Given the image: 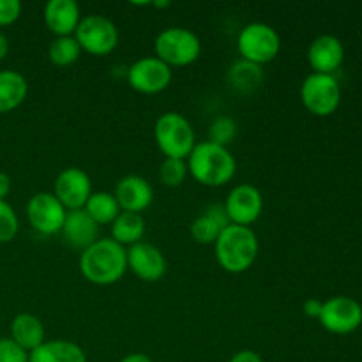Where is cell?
<instances>
[{
    "mask_svg": "<svg viewBox=\"0 0 362 362\" xmlns=\"http://www.w3.org/2000/svg\"><path fill=\"white\" fill-rule=\"evenodd\" d=\"M187 175H189V172H187L186 159L165 158L159 166V180L166 187L182 186Z\"/></svg>",
    "mask_w": 362,
    "mask_h": 362,
    "instance_id": "obj_26",
    "label": "cell"
},
{
    "mask_svg": "<svg viewBox=\"0 0 362 362\" xmlns=\"http://www.w3.org/2000/svg\"><path fill=\"white\" fill-rule=\"evenodd\" d=\"M154 140L165 158L187 159L197 145V134L186 117L177 112H166L156 120Z\"/></svg>",
    "mask_w": 362,
    "mask_h": 362,
    "instance_id": "obj_4",
    "label": "cell"
},
{
    "mask_svg": "<svg viewBox=\"0 0 362 362\" xmlns=\"http://www.w3.org/2000/svg\"><path fill=\"white\" fill-rule=\"evenodd\" d=\"M119 37L117 25L103 14L81 16L80 25L74 32V39L80 45L81 52L94 57L110 55L119 46Z\"/></svg>",
    "mask_w": 362,
    "mask_h": 362,
    "instance_id": "obj_7",
    "label": "cell"
},
{
    "mask_svg": "<svg viewBox=\"0 0 362 362\" xmlns=\"http://www.w3.org/2000/svg\"><path fill=\"white\" fill-rule=\"evenodd\" d=\"M45 25L55 37L74 35L81 21V11L74 0H49L45 6Z\"/></svg>",
    "mask_w": 362,
    "mask_h": 362,
    "instance_id": "obj_16",
    "label": "cell"
},
{
    "mask_svg": "<svg viewBox=\"0 0 362 362\" xmlns=\"http://www.w3.org/2000/svg\"><path fill=\"white\" fill-rule=\"evenodd\" d=\"M237 49L246 62L264 66L272 62L281 52V37L272 25L253 21L243 27L237 35Z\"/></svg>",
    "mask_w": 362,
    "mask_h": 362,
    "instance_id": "obj_6",
    "label": "cell"
},
{
    "mask_svg": "<svg viewBox=\"0 0 362 362\" xmlns=\"http://www.w3.org/2000/svg\"><path fill=\"white\" fill-rule=\"evenodd\" d=\"M264 71L257 64L246 62V60H237L235 64H232L228 71V80L235 90L244 92V94H250L255 92L262 83H264Z\"/></svg>",
    "mask_w": 362,
    "mask_h": 362,
    "instance_id": "obj_24",
    "label": "cell"
},
{
    "mask_svg": "<svg viewBox=\"0 0 362 362\" xmlns=\"http://www.w3.org/2000/svg\"><path fill=\"white\" fill-rule=\"evenodd\" d=\"M166 258L159 247L148 243H138L127 247V271L133 272L138 279L156 283L166 274Z\"/></svg>",
    "mask_w": 362,
    "mask_h": 362,
    "instance_id": "obj_14",
    "label": "cell"
},
{
    "mask_svg": "<svg viewBox=\"0 0 362 362\" xmlns=\"http://www.w3.org/2000/svg\"><path fill=\"white\" fill-rule=\"evenodd\" d=\"M60 235H62L64 243L69 244L71 247L83 251L99 239V226L83 209L67 211Z\"/></svg>",
    "mask_w": 362,
    "mask_h": 362,
    "instance_id": "obj_18",
    "label": "cell"
},
{
    "mask_svg": "<svg viewBox=\"0 0 362 362\" xmlns=\"http://www.w3.org/2000/svg\"><path fill=\"white\" fill-rule=\"evenodd\" d=\"M18 230L20 219L16 211L6 200H0V244L11 243L18 235Z\"/></svg>",
    "mask_w": 362,
    "mask_h": 362,
    "instance_id": "obj_29",
    "label": "cell"
},
{
    "mask_svg": "<svg viewBox=\"0 0 362 362\" xmlns=\"http://www.w3.org/2000/svg\"><path fill=\"white\" fill-rule=\"evenodd\" d=\"M0 362H28V352L11 338H0Z\"/></svg>",
    "mask_w": 362,
    "mask_h": 362,
    "instance_id": "obj_30",
    "label": "cell"
},
{
    "mask_svg": "<svg viewBox=\"0 0 362 362\" xmlns=\"http://www.w3.org/2000/svg\"><path fill=\"white\" fill-rule=\"evenodd\" d=\"M112 239L124 247H131L141 243L145 235V219L141 214L134 212H120L115 221L110 225Z\"/></svg>",
    "mask_w": 362,
    "mask_h": 362,
    "instance_id": "obj_22",
    "label": "cell"
},
{
    "mask_svg": "<svg viewBox=\"0 0 362 362\" xmlns=\"http://www.w3.org/2000/svg\"><path fill=\"white\" fill-rule=\"evenodd\" d=\"M28 362H88L83 349L69 339H49L28 354Z\"/></svg>",
    "mask_w": 362,
    "mask_h": 362,
    "instance_id": "obj_19",
    "label": "cell"
},
{
    "mask_svg": "<svg viewBox=\"0 0 362 362\" xmlns=\"http://www.w3.org/2000/svg\"><path fill=\"white\" fill-rule=\"evenodd\" d=\"M260 243L251 226L228 225L214 243V255L219 267L230 274L250 271L258 258Z\"/></svg>",
    "mask_w": 362,
    "mask_h": 362,
    "instance_id": "obj_3",
    "label": "cell"
},
{
    "mask_svg": "<svg viewBox=\"0 0 362 362\" xmlns=\"http://www.w3.org/2000/svg\"><path fill=\"white\" fill-rule=\"evenodd\" d=\"M113 197L119 202L120 211L141 214L151 207L152 200H154V189L144 177L127 175L117 182Z\"/></svg>",
    "mask_w": 362,
    "mask_h": 362,
    "instance_id": "obj_15",
    "label": "cell"
},
{
    "mask_svg": "<svg viewBox=\"0 0 362 362\" xmlns=\"http://www.w3.org/2000/svg\"><path fill=\"white\" fill-rule=\"evenodd\" d=\"M154 52L159 60L170 67H186L198 60L202 41L193 30L186 27H168L156 37Z\"/></svg>",
    "mask_w": 362,
    "mask_h": 362,
    "instance_id": "obj_5",
    "label": "cell"
},
{
    "mask_svg": "<svg viewBox=\"0 0 362 362\" xmlns=\"http://www.w3.org/2000/svg\"><path fill=\"white\" fill-rule=\"evenodd\" d=\"M300 101L304 108L317 117H327L338 110L341 88L332 74L311 73L300 85Z\"/></svg>",
    "mask_w": 362,
    "mask_h": 362,
    "instance_id": "obj_8",
    "label": "cell"
},
{
    "mask_svg": "<svg viewBox=\"0 0 362 362\" xmlns=\"http://www.w3.org/2000/svg\"><path fill=\"white\" fill-rule=\"evenodd\" d=\"M172 78V67L166 66L158 57H141L127 69V81L131 88L145 95L161 94L170 87Z\"/></svg>",
    "mask_w": 362,
    "mask_h": 362,
    "instance_id": "obj_9",
    "label": "cell"
},
{
    "mask_svg": "<svg viewBox=\"0 0 362 362\" xmlns=\"http://www.w3.org/2000/svg\"><path fill=\"white\" fill-rule=\"evenodd\" d=\"M81 48L74 35H66V37H55L48 46V59L49 62L59 67L73 66L81 57Z\"/></svg>",
    "mask_w": 362,
    "mask_h": 362,
    "instance_id": "obj_25",
    "label": "cell"
},
{
    "mask_svg": "<svg viewBox=\"0 0 362 362\" xmlns=\"http://www.w3.org/2000/svg\"><path fill=\"white\" fill-rule=\"evenodd\" d=\"M223 207L232 225L251 226L264 212V197L253 184H237L228 193Z\"/></svg>",
    "mask_w": 362,
    "mask_h": 362,
    "instance_id": "obj_12",
    "label": "cell"
},
{
    "mask_svg": "<svg viewBox=\"0 0 362 362\" xmlns=\"http://www.w3.org/2000/svg\"><path fill=\"white\" fill-rule=\"evenodd\" d=\"M223 230L225 228H221V226H219L214 219L209 218L205 212L202 216H198L189 226V233L191 237H193L194 243L204 244V246H207V244H214Z\"/></svg>",
    "mask_w": 362,
    "mask_h": 362,
    "instance_id": "obj_27",
    "label": "cell"
},
{
    "mask_svg": "<svg viewBox=\"0 0 362 362\" xmlns=\"http://www.w3.org/2000/svg\"><path fill=\"white\" fill-rule=\"evenodd\" d=\"M204 212L209 216V218L214 219V221L218 223V225L221 226V228H226V226H228V225H232V223H230V219H228V214H226L225 207H223V204L211 205V207L205 209Z\"/></svg>",
    "mask_w": 362,
    "mask_h": 362,
    "instance_id": "obj_32",
    "label": "cell"
},
{
    "mask_svg": "<svg viewBox=\"0 0 362 362\" xmlns=\"http://www.w3.org/2000/svg\"><path fill=\"white\" fill-rule=\"evenodd\" d=\"M28 95V81L13 69L0 71V115L16 110Z\"/></svg>",
    "mask_w": 362,
    "mask_h": 362,
    "instance_id": "obj_21",
    "label": "cell"
},
{
    "mask_svg": "<svg viewBox=\"0 0 362 362\" xmlns=\"http://www.w3.org/2000/svg\"><path fill=\"white\" fill-rule=\"evenodd\" d=\"M21 16L20 0H0V27H9Z\"/></svg>",
    "mask_w": 362,
    "mask_h": 362,
    "instance_id": "obj_31",
    "label": "cell"
},
{
    "mask_svg": "<svg viewBox=\"0 0 362 362\" xmlns=\"http://www.w3.org/2000/svg\"><path fill=\"white\" fill-rule=\"evenodd\" d=\"M228 362H264L260 354H257L255 350H239L232 356V359Z\"/></svg>",
    "mask_w": 362,
    "mask_h": 362,
    "instance_id": "obj_33",
    "label": "cell"
},
{
    "mask_svg": "<svg viewBox=\"0 0 362 362\" xmlns=\"http://www.w3.org/2000/svg\"><path fill=\"white\" fill-rule=\"evenodd\" d=\"M187 172L205 187H221L235 177L237 161L228 147L212 141H197L187 156Z\"/></svg>",
    "mask_w": 362,
    "mask_h": 362,
    "instance_id": "obj_2",
    "label": "cell"
},
{
    "mask_svg": "<svg viewBox=\"0 0 362 362\" xmlns=\"http://www.w3.org/2000/svg\"><path fill=\"white\" fill-rule=\"evenodd\" d=\"M92 180L85 170L69 166L57 175L53 194L66 207V211H80L90 198Z\"/></svg>",
    "mask_w": 362,
    "mask_h": 362,
    "instance_id": "obj_13",
    "label": "cell"
},
{
    "mask_svg": "<svg viewBox=\"0 0 362 362\" xmlns=\"http://www.w3.org/2000/svg\"><path fill=\"white\" fill-rule=\"evenodd\" d=\"M67 211L53 193L41 191L27 202V219L34 232L41 235H57L62 230Z\"/></svg>",
    "mask_w": 362,
    "mask_h": 362,
    "instance_id": "obj_10",
    "label": "cell"
},
{
    "mask_svg": "<svg viewBox=\"0 0 362 362\" xmlns=\"http://www.w3.org/2000/svg\"><path fill=\"white\" fill-rule=\"evenodd\" d=\"M11 186H13V184H11L9 175L0 172V200H6L7 194L11 193Z\"/></svg>",
    "mask_w": 362,
    "mask_h": 362,
    "instance_id": "obj_35",
    "label": "cell"
},
{
    "mask_svg": "<svg viewBox=\"0 0 362 362\" xmlns=\"http://www.w3.org/2000/svg\"><path fill=\"white\" fill-rule=\"evenodd\" d=\"M127 271V250L112 237H103L81 251L80 272L88 283L98 286L115 285Z\"/></svg>",
    "mask_w": 362,
    "mask_h": 362,
    "instance_id": "obj_1",
    "label": "cell"
},
{
    "mask_svg": "<svg viewBox=\"0 0 362 362\" xmlns=\"http://www.w3.org/2000/svg\"><path fill=\"white\" fill-rule=\"evenodd\" d=\"M345 49L334 35H320L308 48V62L318 74H332L343 62Z\"/></svg>",
    "mask_w": 362,
    "mask_h": 362,
    "instance_id": "obj_17",
    "label": "cell"
},
{
    "mask_svg": "<svg viewBox=\"0 0 362 362\" xmlns=\"http://www.w3.org/2000/svg\"><path fill=\"white\" fill-rule=\"evenodd\" d=\"M239 133V126L232 117H218L209 127V141L221 147H228L235 140Z\"/></svg>",
    "mask_w": 362,
    "mask_h": 362,
    "instance_id": "obj_28",
    "label": "cell"
},
{
    "mask_svg": "<svg viewBox=\"0 0 362 362\" xmlns=\"http://www.w3.org/2000/svg\"><path fill=\"white\" fill-rule=\"evenodd\" d=\"M322 306H324V303L318 299H308L306 303H304L303 310H304V315L310 318H318L322 313Z\"/></svg>",
    "mask_w": 362,
    "mask_h": 362,
    "instance_id": "obj_34",
    "label": "cell"
},
{
    "mask_svg": "<svg viewBox=\"0 0 362 362\" xmlns=\"http://www.w3.org/2000/svg\"><path fill=\"white\" fill-rule=\"evenodd\" d=\"M11 339L28 354L46 341V331L41 318L32 313H20L11 322Z\"/></svg>",
    "mask_w": 362,
    "mask_h": 362,
    "instance_id": "obj_20",
    "label": "cell"
},
{
    "mask_svg": "<svg viewBox=\"0 0 362 362\" xmlns=\"http://www.w3.org/2000/svg\"><path fill=\"white\" fill-rule=\"evenodd\" d=\"M7 53H9V39H7L6 34L0 32V62L6 59Z\"/></svg>",
    "mask_w": 362,
    "mask_h": 362,
    "instance_id": "obj_37",
    "label": "cell"
},
{
    "mask_svg": "<svg viewBox=\"0 0 362 362\" xmlns=\"http://www.w3.org/2000/svg\"><path fill=\"white\" fill-rule=\"evenodd\" d=\"M318 320L332 334H350L362 324V308L352 297H332L324 303Z\"/></svg>",
    "mask_w": 362,
    "mask_h": 362,
    "instance_id": "obj_11",
    "label": "cell"
},
{
    "mask_svg": "<svg viewBox=\"0 0 362 362\" xmlns=\"http://www.w3.org/2000/svg\"><path fill=\"white\" fill-rule=\"evenodd\" d=\"M83 211L94 219L98 226L112 225L117 219V216L122 212L117 198L113 197V193H108V191H95V193H92L87 204H85Z\"/></svg>",
    "mask_w": 362,
    "mask_h": 362,
    "instance_id": "obj_23",
    "label": "cell"
},
{
    "mask_svg": "<svg viewBox=\"0 0 362 362\" xmlns=\"http://www.w3.org/2000/svg\"><path fill=\"white\" fill-rule=\"evenodd\" d=\"M119 362H154V361L144 352H133V354H127V356L122 357Z\"/></svg>",
    "mask_w": 362,
    "mask_h": 362,
    "instance_id": "obj_36",
    "label": "cell"
}]
</instances>
